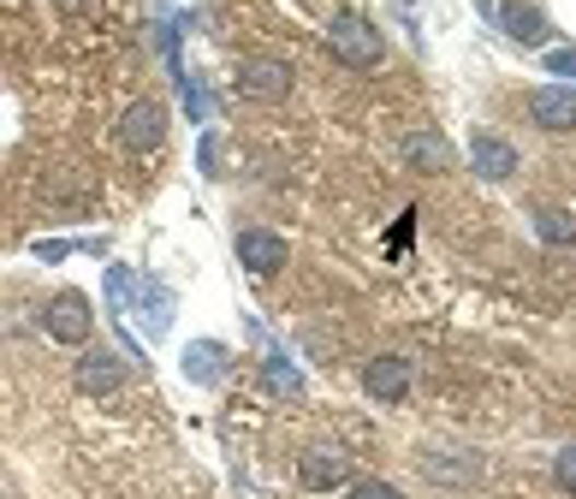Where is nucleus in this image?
I'll return each mask as SVG.
<instances>
[{"label":"nucleus","mask_w":576,"mask_h":499,"mask_svg":"<svg viewBox=\"0 0 576 499\" xmlns=\"http://www.w3.org/2000/svg\"><path fill=\"white\" fill-rule=\"evenodd\" d=\"M214 161H221L214 155V131H202V173H209V179H214Z\"/></svg>","instance_id":"nucleus-23"},{"label":"nucleus","mask_w":576,"mask_h":499,"mask_svg":"<svg viewBox=\"0 0 576 499\" xmlns=\"http://www.w3.org/2000/svg\"><path fill=\"white\" fill-rule=\"evenodd\" d=\"M470 167L482 173V185H512L517 179V150L499 131H475L470 138Z\"/></svg>","instance_id":"nucleus-11"},{"label":"nucleus","mask_w":576,"mask_h":499,"mask_svg":"<svg viewBox=\"0 0 576 499\" xmlns=\"http://www.w3.org/2000/svg\"><path fill=\"white\" fill-rule=\"evenodd\" d=\"M137 309H143V333L149 340H161V333L173 328V292L161 286V280H143V286H137Z\"/></svg>","instance_id":"nucleus-14"},{"label":"nucleus","mask_w":576,"mask_h":499,"mask_svg":"<svg viewBox=\"0 0 576 499\" xmlns=\"http://www.w3.org/2000/svg\"><path fill=\"white\" fill-rule=\"evenodd\" d=\"M529 119L541 131H553V138H565L576 131V84H541L529 96Z\"/></svg>","instance_id":"nucleus-9"},{"label":"nucleus","mask_w":576,"mask_h":499,"mask_svg":"<svg viewBox=\"0 0 576 499\" xmlns=\"http://www.w3.org/2000/svg\"><path fill=\"white\" fill-rule=\"evenodd\" d=\"M43 333L54 345H90L95 333V309L84 292H54L48 309H43Z\"/></svg>","instance_id":"nucleus-4"},{"label":"nucleus","mask_w":576,"mask_h":499,"mask_svg":"<svg viewBox=\"0 0 576 499\" xmlns=\"http://www.w3.org/2000/svg\"><path fill=\"white\" fill-rule=\"evenodd\" d=\"M226 369H232V351L221 340H197V345H185V381H197V387H221L226 381Z\"/></svg>","instance_id":"nucleus-12"},{"label":"nucleus","mask_w":576,"mask_h":499,"mask_svg":"<svg viewBox=\"0 0 576 499\" xmlns=\"http://www.w3.org/2000/svg\"><path fill=\"white\" fill-rule=\"evenodd\" d=\"M422 470H428V482H475L482 476V458H470V452H440V458H422Z\"/></svg>","instance_id":"nucleus-15"},{"label":"nucleus","mask_w":576,"mask_h":499,"mask_svg":"<svg viewBox=\"0 0 576 499\" xmlns=\"http://www.w3.org/2000/svg\"><path fill=\"white\" fill-rule=\"evenodd\" d=\"M178 90H185V114L197 119V126H209L214 102H209V90H202V78H178Z\"/></svg>","instance_id":"nucleus-18"},{"label":"nucleus","mask_w":576,"mask_h":499,"mask_svg":"<svg viewBox=\"0 0 576 499\" xmlns=\"http://www.w3.org/2000/svg\"><path fill=\"white\" fill-rule=\"evenodd\" d=\"M119 150L126 155H155L161 143H167V102H155V96H137L126 114H119Z\"/></svg>","instance_id":"nucleus-3"},{"label":"nucleus","mask_w":576,"mask_h":499,"mask_svg":"<svg viewBox=\"0 0 576 499\" xmlns=\"http://www.w3.org/2000/svg\"><path fill=\"white\" fill-rule=\"evenodd\" d=\"M232 256L244 262V274L273 280L285 262H292V245H285V233H273V226H244V233L232 238Z\"/></svg>","instance_id":"nucleus-5"},{"label":"nucleus","mask_w":576,"mask_h":499,"mask_svg":"<svg viewBox=\"0 0 576 499\" xmlns=\"http://www.w3.org/2000/svg\"><path fill=\"white\" fill-rule=\"evenodd\" d=\"M345 499H404L392 482H380V476H363V482H351V494Z\"/></svg>","instance_id":"nucleus-19"},{"label":"nucleus","mask_w":576,"mask_h":499,"mask_svg":"<svg viewBox=\"0 0 576 499\" xmlns=\"http://www.w3.org/2000/svg\"><path fill=\"white\" fill-rule=\"evenodd\" d=\"M546 78H571V84H576V48H546Z\"/></svg>","instance_id":"nucleus-20"},{"label":"nucleus","mask_w":576,"mask_h":499,"mask_svg":"<svg viewBox=\"0 0 576 499\" xmlns=\"http://www.w3.org/2000/svg\"><path fill=\"white\" fill-rule=\"evenodd\" d=\"M66 7H84V0H66Z\"/></svg>","instance_id":"nucleus-24"},{"label":"nucleus","mask_w":576,"mask_h":499,"mask_svg":"<svg viewBox=\"0 0 576 499\" xmlns=\"http://www.w3.org/2000/svg\"><path fill=\"white\" fill-rule=\"evenodd\" d=\"M72 381H78L84 399H114L119 387H126V363H119L114 351H84L78 369H72Z\"/></svg>","instance_id":"nucleus-10"},{"label":"nucleus","mask_w":576,"mask_h":499,"mask_svg":"<svg viewBox=\"0 0 576 499\" xmlns=\"http://www.w3.org/2000/svg\"><path fill=\"white\" fill-rule=\"evenodd\" d=\"M534 233H541L546 245H576V221L565 209H534Z\"/></svg>","instance_id":"nucleus-17"},{"label":"nucleus","mask_w":576,"mask_h":499,"mask_svg":"<svg viewBox=\"0 0 576 499\" xmlns=\"http://www.w3.org/2000/svg\"><path fill=\"white\" fill-rule=\"evenodd\" d=\"M410 381H416V369H410L404 357H368L363 363V393L375 404H404Z\"/></svg>","instance_id":"nucleus-8"},{"label":"nucleus","mask_w":576,"mask_h":499,"mask_svg":"<svg viewBox=\"0 0 576 499\" xmlns=\"http://www.w3.org/2000/svg\"><path fill=\"white\" fill-rule=\"evenodd\" d=\"M404 161L416 173H446L451 167V143L440 138V131H410V138H404Z\"/></svg>","instance_id":"nucleus-13"},{"label":"nucleus","mask_w":576,"mask_h":499,"mask_svg":"<svg viewBox=\"0 0 576 499\" xmlns=\"http://www.w3.org/2000/svg\"><path fill=\"white\" fill-rule=\"evenodd\" d=\"M327 54H333L339 66H351V72H375V66L387 60V36H380V24H368L363 12H339V19L327 24Z\"/></svg>","instance_id":"nucleus-1"},{"label":"nucleus","mask_w":576,"mask_h":499,"mask_svg":"<svg viewBox=\"0 0 576 499\" xmlns=\"http://www.w3.org/2000/svg\"><path fill=\"white\" fill-rule=\"evenodd\" d=\"M553 482H559L565 494H576V447H565V452L553 458Z\"/></svg>","instance_id":"nucleus-21"},{"label":"nucleus","mask_w":576,"mask_h":499,"mask_svg":"<svg viewBox=\"0 0 576 499\" xmlns=\"http://www.w3.org/2000/svg\"><path fill=\"white\" fill-rule=\"evenodd\" d=\"M292 84H297V72L280 54H250V60H238V78H232V90H238L244 102H285Z\"/></svg>","instance_id":"nucleus-2"},{"label":"nucleus","mask_w":576,"mask_h":499,"mask_svg":"<svg viewBox=\"0 0 576 499\" xmlns=\"http://www.w3.org/2000/svg\"><path fill=\"white\" fill-rule=\"evenodd\" d=\"M475 12H482L487 24H499L512 43H524V48H541L546 43V12L541 7H529V0H475Z\"/></svg>","instance_id":"nucleus-6"},{"label":"nucleus","mask_w":576,"mask_h":499,"mask_svg":"<svg viewBox=\"0 0 576 499\" xmlns=\"http://www.w3.org/2000/svg\"><path fill=\"white\" fill-rule=\"evenodd\" d=\"M351 452L345 447H309L304 458H297V482H304L309 494H339L351 482Z\"/></svg>","instance_id":"nucleus-7"},{"label":"nucleus","mask_w":576,"mask_h":499,"mask_svg":"<svg viewBox=\"0 0 576 499\" xmlns=\"http://www.w3.org/2000/svg\"><path fill=\"white\" fill-rule=\"evenodd\" d=\"M262 375H268V387H273L280 399H297V393H304V369H297V363L285 357V351H268Z\"/></svg>","instance_id":"nucleus-16"},{"label":"nucleus","mask_w":576,"mask_h":499,"mask_svg":"<svg viewBox=\"0 0 576 499\" xmlns=\"http://www.w3.org/2000/svg\"><path fill=\"white\" fill-rule=\"evenodd\" d=\"M36 256H43V262H66V256H72V245H66V238H43V245H36Z\"/></svg>","instance_id":"nucleus-22"}]
</instances>
